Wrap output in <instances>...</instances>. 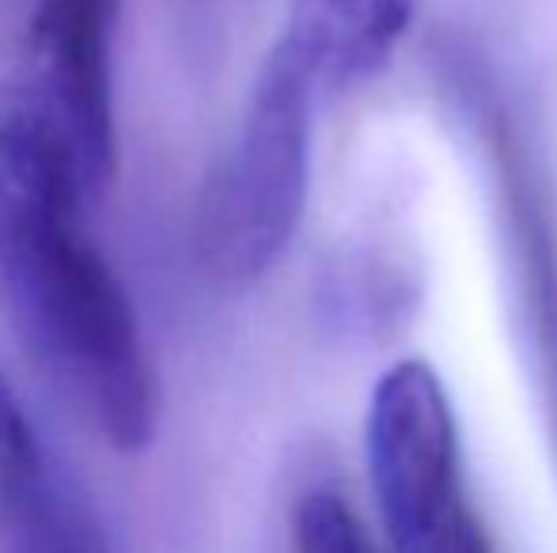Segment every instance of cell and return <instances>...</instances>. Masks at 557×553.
I'll return each mask as SVG.
<instances>
[{
	"instance_id": "7",
	"label": "cell",
	"mask_w": 557,
	"mask_h": 553,
	"mask_svg": "<svg viewBox=\"0 0 557 553\" xmlns=\"http://www.w3.org/2000/svg\"><path fill=\"white\" fill-rule=\"evenodd\" d=\"M296 553H375L357 512L334 489H311L293 512Z\"/></svg>"
},
{
	"instance_id": "3",
	"label": "cell",
	"mask_w": 557,
	"mask_h": 553,
	"mask_svg": "<svg viewBox=\"0 0 557 553\" xmlns=\"http://www.w3.org/2000/svg\"><path fill=\"white\" fill-rule=\"evenodd\" d=\"M364 451L391 550L497 553L467 501L451 402L425 361H398L380 376Z\"/></svg>"
},
{
	"instance_id": "8",
	"label": "cell",
	"mask_w": 557,
	"mask_h": 553,
	"mask_svg": "<svg viewBox=\"0 0 557 553\" xmlns=\"http://www.w3.org/2000/svg\"><path fill=\"white\" fill-rule=\"evenodd\" d=\"M46 455H50V451L42 448V440H38L20 394L8 384L4 368H0V474L35 466V463H42Z\"/></svg>"
},
{
	"instance_id": "5",
	"label": "cell",
	"mask_w": 557,
	"mask_h": 553,
	"mask_svg": "<svg viewBox=\"0 0 557 553\" xmlns=\"http://www.w3.org/2000/svg\"><path fill=\"white\" fill-rule=\"evenodd\" d=\"M421 0H296L281 46L300 58L319 91L375 76L406 38Z\"/></svg>"
},
{
	"instance_id": "6",
	"label": "cell",
	"mask_w": 557,
	"mask_h": 553,
	"mask_svg": "<svg viewBox=\"0 0 557 553\" xmlns=\"http://www.w3.org/2000/svg\"><path fill=\"white\" fill-rule=\"evenodd\" d=\"M0 553H111L91 504L50 463L0 474Z\"/></svg>"
},
{
	"instance_id": "2",
	"label": "cell",
	"mask_w": 557,
	"mask_h": 553,
	"mask_svg": "<svg viewBox=\"0 0 557 553\" xmlns=\"http://www.w3.org/2000/svg\"><path fill=\"white\" fill-rule=\"evenodd\" d=\"M319 84L288 46H273L250 91L239 137L209 175L194 247L221 285H250L300 228L311 171V111Z\"/></svg>"
},
{
	"instance_id": "4",
	"label": "cell",
	"mask_w": 557,
	"mask_h": 553,
	"mask_svg": "<svg viewBox=\"0 0 557 553\" xmlns=\"http://www.w3.org/2000/svg\"><path fill=\"white\" fill-rule=\"evenodd\" d=\"M117 0H38L30 20L27 88L58 118L69 137L91 198L114 171V88L111 38Z\"/></svg>"
},
{
	"instance_id": "1",
	"label": "cell",
	"mask_w": 557,
	"mask_h": 553,
	"mask_svg": "<svg viewBox=\"0 0 557 553\" xmlns=\"http://www.w3.org/2000/svg\"><path fill=\"white\" fill-rule=\"evenodd\" d=\"M91 201L69 137L23 88L0 91V300L15 334L111 448L152 443L160 394L133 303L81 231Z\"/></svg>"
}]
</instances>
